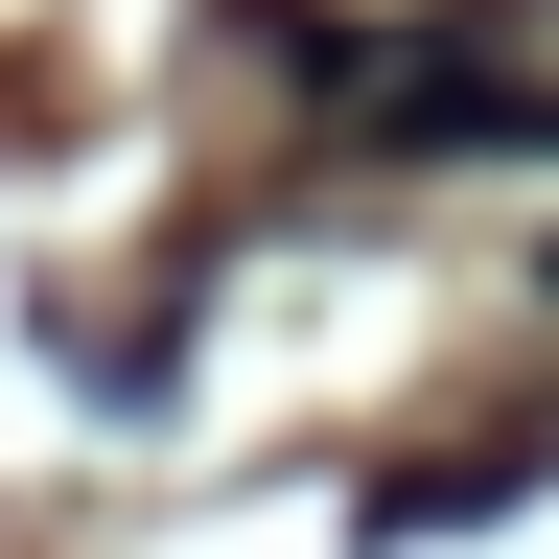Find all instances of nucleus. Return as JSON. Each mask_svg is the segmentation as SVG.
<instances>
[{
  "label": "nucleus",
  "instance_id": "1",
  "mask_svg": "<svg viewBox=\"0 0 559 559\" xmlns=\"http://www.w3.org/2000/svg\"><path fill=\"white\" fill-rule=\"evenodd\" d=\"M326 94H349V140H559V70H513V47H326Z\"/></svg>",
  "mask_w": 559,
  "mask_h": 559
}]
</instances>
